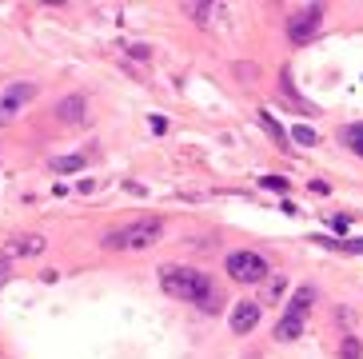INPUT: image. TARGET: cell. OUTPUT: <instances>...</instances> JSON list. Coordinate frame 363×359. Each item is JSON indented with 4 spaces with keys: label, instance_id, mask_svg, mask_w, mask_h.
Masks as SVG:
<instances>
[{
    "label": "cell",
    "instance_id": "9",
    "mask_svg": "<svg viewBox=\"0 0 363 359\" xmlns=\"http://www.w3.org/2000/svg\"><path fill=\"white\" fill-rule=\"evenodd\" d=\"M312 304H316V291H312V287H295L292 304H288V315H299V319H303Z\"/></svg>",
    "mask_w": 363,
    "mask_h": 359
},
{
    "label": "cell",
    "instance_id": "19",
    "mask_svg": "<svg viewBox=\"0 0 363 359\" xmlns=\"http://www.w3.org/2000/svg\"><path fill=\"white\" fill-rule=\"evenodd\" d=\"M343 252H355V256H363V236H355V239H343Z\"/></svg>",
    "mask_w": 363,
    "mask_h": 359
},
{
    "label": "cell",
    "instance_id": "2",
    "mask_svg": "<svg viewBox=\"0 0 363 359\" xmlns=\"http://www.w3.org/2000/svg\"><path fill=\"white\" fill-rule=\"evenodd\" d=\"M160 232H164V224H160L156 215H148V220H136V224H128V228H120V232H108V236H104V248H112V252L148 248V243L160 239Z\"/></svg>",
    "mask_w": 363,
    "mask_h": 359
},
{
    "label": "cell",
    "instance_id": "22",
    "mask_svg": "<svg viewBox=\"0 0 363 359\" xmlns=\"http://www.w3.org/2000/svg\"><path fill=\"white\" fill-rule=\"evenodd\" d=\"M128 52H132L136 60H144V56H148V44H132V48H128Z\"/></svg>",
    "mask_w": 363,
    "mask_h": 359
},
{
    "label": "cell",
    "instance_id": "12",
    "mask_svg": "<svg viewBox=\"0 0 363 359\" xmlns=\"http://www.w3.org/2000/svg\"><path fill=\"white\" fill-rule=\"evenodd\" d=\"M80 168H84V156H56V160H52V172H56V176H64V172H80Z\"/></svg>",
    "mask_w": 363,
    "mask_h": 359
},
{
    "label": "cell",
    "instance_id": "17",
    "mask_svg": "<svg viewBox=\"0 0 363 359\" xmlns=\"http://www.w3.org/2000/svg\"><path fill=\"white\" fill-rule=\"evenodd\" d=\"M284 287H288V280H284V276H268V295H284Z\"/></svg>",
    "mask_w": 363,
    "mask_h": 359
},
{
    "label": "cell",
    "instance_id": "23",
    "mask_svg": "<svg viewBox=\"0 0 363 359\" xmlns=\"http://www.w3.org/2000/svg\"><path fill=\"white\" fill-rule=\"evenodd\" d=\"M4 280H8V260L0 256V287H4Z\"/></svg>",
    "mask_w": 363,
    "mask_h": 359
},
{
    "label": "cell",
    "instance_id": "1",
    "mask_svg": "<svg viewBox=\"0 0 363 359\" xmlns=\"http://www.w3.org/2000/svg\"><path fill=\"white\" fill-rule=\"evenodd\" d=\"M160 287H164L172 300L200 304L204 311H216V308H220V291H216V284L208 280L204 271H196V267H176V263L160 267Z\"/></svg>",
    "mask_w": 363,
    "mask_h": 359
},
{
    "label": "cell",
    "instance_id": "6",
    "mask_svg": "<svg viewBox=\"0 0 363 359\" xmlns=\"http://www.w3.org/2000/svg\"><path fill=\"white\" fill-rule=\"evenodd\" d=\"M260 311H264V304H260V300H244V304H236V308H231V332H236V335L255 332Z\"/></svg>",
    "mask_w": 363,
    "mask_h": 359
},
{
    "label": "cell",
    "instance_id": "11",
    "mask_svg": "<svg viewBox=\"0 0 363 359\" xmlns=\"http://www.w3.org/2000/svg\"><path fill=\"white\" fill-rule=\"evenodd\" d=\"M340 359H363V339H360V335H343Z\"/></svg>",
    "mask_w": 363,
    "mask_h": 359
},
{
    "label": "cell",
    "instance_id": "4",
    "mask_svg": "<svg viewBox=\"0 0 363 359\" xmlns=\"http://www.w3.org/2000/svg\"><path fill=\"white\" fill-rule=\"evenodd\" d=\"M319 24H323V8H319V4L299 8V12L288 16V40H292V44H312L316 32H319Z\"/></svg>",
    "mask_w": 363,
    "mask_h": 359
},
{
    "label": "cell",
    "instance_id": "7",
    "mask_svg": "<svg viewBox=\"0 0 363 359\" xmlns=\"http://www.w3.org/2000/svg\"><path fill=\"white\" fill-rule=\"evenodd\" d=\"M84 108H88L84 96H64V100L56 104V116L64 120V124H80V120H84Z\"/></svg>",
    "mask_w": 363,
    "mask_h": 359
},
{
    "label": "cell",
    "instance_id": "13",
    "mask_svg": "<svg viewBox=\"0 0 363 359\" xmlns=\"http://www.w3.org/2000/svg\"><path fill=\"white\" fill-rule=\"evenodd\" d=\"M16 252H21V256H36V252H45V239L40 236H21L16 239Z\"/></svg>",
    "mask_w": 363,
    "mask_h": 359
},
{
    "label": "cell",
    "instance_id": "5",
    "mask_svg": "<svg viewBox=\"0 0 363 359\" xmlns=\"http://www.w3.org/2000/svg\"><path fill=\"white\" fill-rule=\"evenodd\" d=\"M36 96V84H12L8 92L0 96V124H8V120H16V112H21L24 104Z\"/></svg>",
    "mask_w": 363,
    "mask_h": 359
},
{
    "label": "cell",
    "instance_id": "21",
    "mask_svg": "<svg viewBox=\"0 0 363 359\" xmlns=\"http://www.w3.org/2000/svg\"><path fill=\"white\" fill-rule=\"evenodd\" d=\"M316 243H323V248H343V239H327V236H312Z\"/></svg>",
    "mask_w": 363,
    "mask_h": 359
},
{
    "label": "cell",
    "instance_id": "18",
    "mask_svg": "<svg viewBox=\"0 0 363 359\" xmlns=\"http://www.w3.org/2000/svg\"><path fill=\"white\" fill-rule=\"evenodd\" d=\"M260 184H264V188H272V191H288V180H284V176H264Z\"/></svg>",
    "mask_w": 363,
    "mask_h": 359
},
{
    "label": "cell",
    "instance_id": "15",
    "mask_svg": "<svg viewBox=\"0 0 363 359\" xmlns=\"http://www.w3.org/2000/svg\"><path fill=\"white\" fill-rule=\"evenodd\" d=\"M260 124H264V128H268V132H272V136H275L279 144L288 140V132H284V128H279V124L272 120V112H260Z\"/></svg>",
    "mask_w": 363,
    "mask_h": 359
},
{
    "label": "cell",
    "instance_id": "16",
    "mask_svg": "<svg viewBox=\"0 0 363 359\" xmlns=\"http://www.w3.org/2000/svg\"><path fill=\"white\" fill-rule=\"evenodd\" d=\"M184 12H188L192 21L204 24V21H208V12H212V4H184Z\"/></svg>",
    "mask_w": 363,
    "mask_h": 359
},
{
    "label": "cell",
    "instance_id": "8",
    "mask_svg": "<svg viewBox=\"0 0 363 359\" xmlns=\"http://www.w3.org/2000/svg\"><path fill=\"white\" fill-rule=\"evenodd\" d=\"M303 335V319L299 315H279V323H275V339H284V343H292V339H299Z\"/></svg>",
    "mask_w": 363,
    "mask_h": 359
},
{
    "label": "cell",
    "instance_id": "3",
    "mask_svg": "<svg viewBox=\"0 0 363 359\" xmlns=\"http://www.w3.org/2000/svg\"><path fill=\"white\" fill-rule=\"evenodd\" d=\"M224 271L236 284H264L272 267H268V260H264L260 252H248V248H244V252H231L224 260Z\"/></svg>",
    "mask_w": 363,
    "mask_h": 359
},
{
    "label": "cell",
    "instance_id": "14",
    "mask_svg": "<svg viewBox=\"0 0 363 359\" xmlns=\"http://www.w3.org/2000/svg\"><path fill=\"white\" fill-rule=\"evenodd\" d=\"M292 140L303 144V148H312V144H316V132H312L308 124H295V128H292Z\"/></svg>",
    "mask_w": 363,
    "mask_h": 359
},
{
    "label": "cell",
    "instance_id": "10",
    "mask_svg": "<svg viewBox=\"0 0 363 359\" xmlns=\"http://www.w3.org/2000/svg\"><path fill=\"white\" fill-rule=\"evenodd\" d=\"M340 140L347 144L355 156H363V124H347V128L340 132Z\"/></svg>",
    "mask_w": 363,
    "mask_h": 359
},
{
    "label": "cell",
    "instance_id": "20",
    "mask_svg": "<svg viewBox=\"0 0 363 359\" xmlns=\"http://www.w3.org/2000/svg\"><path fill=\"white\" fill-rule=\"evenodd\" d=\"M331 228H336V232H347V228H351V220H347V215H336V220H331Z\"/></svg>",
    "mask_w": 363,
    "mask_h": 359
}]
</instances>
